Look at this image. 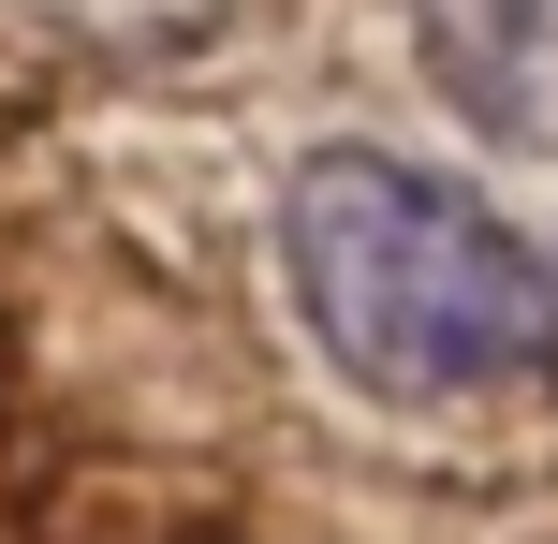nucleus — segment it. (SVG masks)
Masks as SVG:
<instances>
[{"instance_id": "obj_1", "label": "nucleus", "mask_w": 558, "mask_h": 544, "mask_svg": "<svg viewBox=\"0 0 558 544\" xmlns=\"http://www.w3.org/2000/svg\"><path fill=\"white\" fill-rule=\"evenodd\" d=\"M279 294L308 353L383 412H471L558 383V265L471 177L397 147H308L279 177Z\"/></svg>"}, {"instance_id": "obj_2", "label": "nucleus", "mask_w": 558, "mask_h": 544, "mask_svg": "<svg viewBox=\"0 0 558 544\" xmlns=\"http://www.w3.org/2000/svg\"><path fill=\"white\" fill-rule=\"evenodd\" d=\"M412 74L471 118L485 147L558 162V0H383Z\"/></svg>"}]
</instances>
